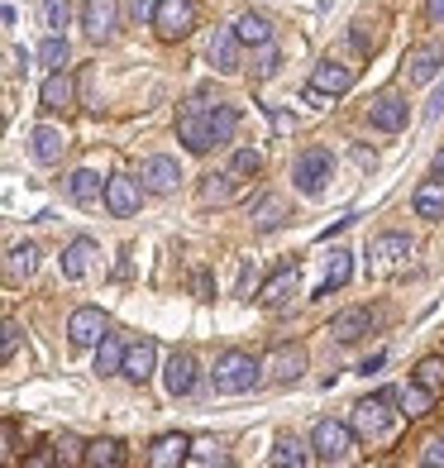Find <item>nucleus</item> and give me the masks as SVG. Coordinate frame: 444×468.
Listing matches in <instances>:
<instances>
[{
  "instance_id": "nucleus-1",
  "label": "nucleus",
  "mask_w": 444,
  "mask_h": 468,
  "mask_svg": "<svg viewBox=\"0 0 444 468\" xmlns=\"http://www.w3.org/2000/svg\"><path fill=\"white\" fill-rule=\"evenodd\" d=\"M220 397H244L263 382V358H253L248 349H225L216 358V373H210Z\"/></svg>"
},
{
  "instance_id": "nucleus-2",
  "label": "nucleus",
  "mask_w": 444,
  "mask_h": 468,
  "mask_svg": "<svg viewBox=\"0 0 444 468\" xmlns=\"http://www.w3.org/2000/svg\"><path fill=\"white\" fill-rule=\"evenodd\" d=\"M392 407H401V388H383L377 397L354 401V416H349V425L358 431V440H383V435L392 431V420L401 416V411H392Z\"/></svg>"
},
{
  "instance_id": "nucleus-3",
  "label": "nucleus",
  "mask_w": 444,
  "mask_h": 468,
  "mask_svg": "<svg viewBox=\"0 0 444 468\" xmlns=\"http://www.w3.org/2000/svg\"><path fill=\"white\" fill-rule=\"evenodd\" d=\"M210 91H196L186 101V111L177 115V139L186 144V154H210L216 148V124H210Z\"/></svg>"
},
{
  "instance_id": "nucleus-4",
  "label": "nucleus",
  "mask_w": 444,
  "mask_h": 468,
  "mask_svg": "<svg viewBox=\"0 0 444 468\" xmlns=\"http://www.w3.org/2000/svg\"><path fill=\"white\" fill-rule=\"evenodd\" d=\"M330 177H334V154H330V148L315 144V148H301V154H296L291 182H296V191H301V197H321Z\"/></svg>"
},
{
  "instance_id": "nucleus-5",
  "label": "nucleus",
  "mask_w": 444,
  "mask_h": 468,
  "mask_svg": "<svg viewBox=\"0 0 444 468\" xmlns=\"http://www.w3.org/2000/svg\"><path fill=\"white\" fill-rule=\"evenodd\" d=\"M354 440H358L354 425H344V420H315L311 450H315V459H325V463H344L354 454Z\"/></svg>"
},
{
  "instance_id": "nucleus-6",
  "label": "nucleus",
  "mask_w": 444,
  "mask_h": 468,
  "mask_svg": "<svg viewBox=\"0 0 444 468\" xmlns=\"http://www.w3.org/2000/svg\"><path fill=\"white\" fill-rule=\"evenodd\" d=\"M196 29V0H158V15H153V34L177 44Z\"/></svg>"
},
{
  "instance_id": "nucleus-7",
  "label": "nucleus",
  "mask_w": 444,
  "mask_h": 468,
  "mask_svg": "<svg viewBox=\"0 0 444 468\" xmlns=\"http://www.w3.org/2000/svg\"><path fill=\"white\" fill-rule=\"evenodd\" d=\"M105 330H111V321H105V311L100 306H77L68 315V339H72V349H96Z\"/></svg>"
},
{
  "instance_id": "nucleus-8",
  "label": "nucleus",
  "mask_w": 444,
  "mask_h": 468,
  "mask_svg": "<svg viewBox=\"0 0 444 468\" xmlns=\"http://www.w3.org/2000/svg\"><path fill=\"white\" fill-rule=\"evenodd\" d=\"M407 96L401 91H377L368 101V124L373 130H383V134H396V130H407Z\"/></svg>"
},
{
  "instance_id": "nucleus-9",
  "label": "nucleus",
  "mask_w": 444,
  "mask_h": 468,
  "mask_svg": "<svg viewBox=\"0 0 444 468\" xmlns=\"http://www.w3.org/2000/svg\"><path fill=\"white\" fill-rule=\"evenodd\" d=\"M143 191H148V186H139V177H124V173L111 177V182H105V206H111V216H120V220L139 216Z\"/></svg>"
},
{
  "instance_id": "nucleus-10",
  "label": "nucleus",
  "mask_w": 444,
  "mask_h": 468,
  "mask_svg": "<svg viewBox=\"0 0 444 468\" xmlns=\"http://www.w3.org/2000/svg\"><path fill=\"white\" fill-rule=\"evenodd\" d=\"M407 259H411V239H407V234H377L373 249H368V268L373 272H396Z\"/></svg>"
},
{
  "instance_id": "nucleus-11",
  "label": "nucleus",
  "mask_w": 444,
  "mask_h": 468,
  "mask_svg": "<svg viewBox=\"0 0 444 468\" xmlns=\"http://www.w3.org/2000/svg\"><path fill=\"white\" fill-rule=\"evenodd\" d=\"M263 373L272 382H296L306 373V349L301 345H272L268 358H263Z\"/></svg>"
},
{
  "instance_id": "nucleus-12",
  "label": "nucleus",
  "mask_w": 444,
  "mask_h": 468,
  "mask_svg": "<svg viewBox=\"0 0 444 468\" xmlns=\"http://www.w3.org/2000/svg\"><path fill=\"white\" fill-rule=\"evenodd\" d=\"M139 182L153 191V197H167V191H177V182H182V167H177V158H167V154H153V158H143V167H139Z\"/></svg>"
},
{
  "instance_id": "nucleus-13",
  "label": "nucleus",
  "mask_w": 444,
  "mask_h": 468,
  "mask_svg": "<svg viewBox=\"0 0 444 468\" xmlns=\"http://www.w3.org/2000/svg\"><path fill=\"white\" fill-rule=\"evenodd\" d=\"M163 388H167V397H192V388H196L192 349H173V358H167V368H163Z\"/></svg>"
},
{
  "instance_id": "nucleus-14",
  "label": "nucleus",
  "mask_w": 444,
  "mask_h": 468,
  "mask_svg": "<svg viewBox=\"0 0 444 468\" xmlns=\"http://www.w3.org/2000/svg\"><path fill=\"white\" fill-rule=\"evenodd\" d=\"M239 48H244L239 29L216 25V34H210V44H206V58L216 62V72H239Z\"/></svg>"
},
{
  "instance_id": "nucleus-15",
  "label": "nucleus",
  "mask_w": 444,
  "mask_h": 468,
  "mask_svg": "<svg viewBox=\"0 0 444 468\" xmlns=\"http://www.w3.org/2000/svg\"><path fill=\"white\" fill-rule=\"evenodd\" d=\"M373 325H377V311L354 306V311H340V315H334V321H330V335H334V345H354V339L373 335Z\"/></svg>"
},
{
  "instance_id": "nucleus-16",
  "label": "nucleus",
  "mask_w": 444,
  "mask_h": 468,
  "mask_svg": "<svg viewBox=\"0 0 444 468\" xmlns=\"http://www.w3.org/2000/svg\"><path fill=\"white\" fill-rule=\"evenodd\" d=\"M444 68V44H420L407 53V81L411 87H426V81H435Z\"/></svg>"
},
{
  "instance_id": "nucleus-17",
  "label": "nucleus",
  "mask_w": 444,
  "mask_h": 468,
  "mask_svg": "<svg viewBox=\"0 0 444 468\" xmlns=\"http://www.w3.org/2000/svg\"><path fill=\"white\" fill-rule=\"evenodd\" d=\"M115 25H120V5H115V0H87V5H81V29H87L96 44H105V38L115 34Z\"/></svg>"
},
{
  "instance_id": "nucleus-18",
  "label": "nucleus",
  "mask_w": 444,
  "mask_h": 468,
  "mask_svg": "<svg viewBox=\"0 0 444 468\" xmlns=\"http://www.w3.org/2000/svg\"><path fill=\"white\" fill-rule=\"evenodd\" d=\"M29 154H34L38 167H58L62 154H68V134L53 130V124H38V130L29 134Z\"/></svg>"
},
{
  "instance_id": "nucleus-19",
  "label": "nucleus",
  "mask_w": 444,
  "mask_h": 468,
  "mask_svg": "<svg viewBox=\"0 0 444 468\" xmlns=\"http://www.w3.org/2000/svg\"><path fill=\"white\" fill-rule=\"evenodd\" d=\"M148 463H153V468L192 463V440H186V435H158V440H153V450H148Z\"/></svg>"
},
{
  "instance_id": "nucleus-20",
  "label": "nucleus",
  "mask_w": 444,
  "mask_h": 468,
  "mask_svg": "<svg viewBox=\"0 0 444 468\" xmlns=\"http://www.w3.org/2000/svg\"><path fill=\"white\" fill-rule=\"evenodd\" d=\"M153 364H158V345L143 335V339L130 345V354H124V378H130V382H148V378H153Z\"/></svg>"
},
{
  "instance_id": "nucleus-21",
  "label": "nucleus",
  "mask_w": 444,
  "mask_h": 468,
  "mask_svg": "<svg viewBox=\"0 0 444 468\" xmlns=\"http://www.w3.org/2000/svg\"><path fill=\"white\" fill-rule=\"evenodd\" d=\"M58 263H62V278H68V282H81L91 272V263H96V244L91 239H72L68 249H62Z\"/></svg>"
},
{
  "instance_id": "nucleus-22",
  "label": "nucleus",
  "mask_w": 444,
  "mask_h": 468,
  "mask_svg": "<svg viewBox=\"0 0 444 468\" xmlns=\"http://www.w3.org/2000/svg\"><path fill=\"white\" fill-rule=\"evenodd\" d=\"M38 272V244H10V253H5V282L15 287V282H29Z\"/></svg>"
},
{
  "instance_id": "nucleus-23",
  "label": "nucleus",
  "mask_w": 444,
  "mask_h": 468,
  "mask_svg": "<svg viewBox=\"0 0 444 468\" xmlns=\"http://www.w3.org/2000/svg\"><path fill=\"white\" fill-rule=\"evenodd\" d=\"M38 101H44V111H68V105L77 101V87H72L68 68H53V72H48V81H44V91H38Z\"/></svg>"
},
{
  "instance_id": "nucleus-24",
  "label": "nucleus",
  "mask_w": 444,
  "mask_h": 468,
  "mask_svg": "<svg viewBox=\"0 0 444 468\" xmlns=\"http://www.w3.org/2000/svg\"><path fill=\"white\" fill-rule=\"evenodd\" d=\"M311 87H315V91H325V96H344V91L354 87V72L344 68V62H330V58H325L321 68L311 72Z\"/></svg>"
},
{
  "instance_id": "nucleus-25",
  "label": "nucleus",
  "mask_w": 444,
  "mask_h": 468,
  "mask_svg": "<svg viewBox=\"0 0 444 468\" xmlns=\"http://www.w3.org/2000/svg\"><path fill=\"white\" fill-rule=\"evenodd\" d=\"M411 206H416V216L420 220H444V182H420L416 186V197H411Z\"/></svg>"
},
{
  "instance_id": "nucleus-26",
  "label": "nucleus",
  "mask_w": 444,
  "mask_h": 468,
  "mask_svg": "<svg viewBox=\"0 0 444 468\" xmlns=\"http://www.w3.org/2000/svg\"><path fill=\"white\" fill-rule=\"evenodd\" d=\"M124 354H130V345H124L120 335H105L96 345V373L111 378V373H124Z\"/></svg>"
},
{
  "instance_id": "nucleus-27",
  "label": "nucleus",
  "mask_w": 444,
  "mask_h": 468,
  "mask_svg": "<svg viewBox=\"0 0 444 468\" xmlns=\"http://www.w3.org/2000/svg\"><path fill=\"white\" fill-rule=\"evenodd\" d=\"M349 278H354V253H349V249H334V253H330V263H325V282H321V292H315V296L340 292Z\"/></svg>"
},
{
  "instance_id": "nucleus-28",
  "label": "nucleus",
  "mask_w": 444,
  "mask_h": 468,
  "mask_svg": "<svg viewBox=\"0 0 444 468\" xmlns=\"http://www.w3.org/2000/svg\"><path fill=\"white\" fill-rule=\"evenodd\" d=\"M291 292H296V268L287 263V268H278V272H272V278L259 287V302H263V306H282Z\"/></svg>"
},
{
  "instance_id": "nucleus-29",
  "label": "nucleus",
  "mask_w": 444,
  "mask_h": 468,
  "mask_svg": "<svg viewBox=\"0 0 444 468\" xmlns=\"http://www.w3.org/2000/svg\"><path fill=\"white\" fill-rule=\"evenodd\" d=\"M282 220H287V201L282 197H259L253 201V229L259 234H272Z\"/></svg>"
},
{
  "instance_id": "nucleus-30",
  "label": "nucleus",
  "mask_w": 444,
  "mask_h": 468,
  "mask_svg": "<svg viewBox=\"0 0 444 468\" xmlns=\"http://www.w3.org/2000/svg\"><path fill=\"white\" fill-rule=\"evenodd\" d=\"M430 401H435V392L426 388V382H407V388H401V416L407 420H420V416H430Z\"/></svg>"
},
{
  "instance_id": "nucleus-31",
  "label": "nucleus",
  "mask_w": 444,
  "mask_h": 468,
  "mask_svg": "<svg viewBox=\"0 0 444 468\" xmlns=\"http://www.w3.org/2000/svg\"><path fill=\"white\" fill-rule=\"evenodd\" d=\"M68 197L77 206H96L100 201V177L91 173V167H77V173L68 177Z\"/></svg>"
},
{
  "instance_id": "nucleus-32",
  "label": "nucleus",
  "mask_w": 444,
  "mask_h": 468,
  "mask_svg": "<svg viewBox=\"0 0 444 468\" xmlns=\"http://www.w3.org/2000/svg\"><path fill=\"white\" fill-rule=\"evenodd\" d=\"M81 463H87V468H120L124 463V444L120 440H91Z\"/></svg>"
},
{
  "instance_id": "nucleus-33",
  "label": "nucleus",
  "mask_w": 444,
  "mask_h": 468,
  "mask_svg": "<svg viewBox=\"0 0 444 468\" xmlns=\"http://www.w3.org/2000/svg\"><path fill=\"white\" fill-rule=\"evenodd\" d=\"M235 29H239V38H244L248 48H263V44H272V25H268L263 15H253V10L235 19Z\"/></svg>"
},
{
  "instance_id": "nucleus-34",
  "label": "nucleus",
  "mask_w": 444,
  "mask_h": 468,
  "mask_svg": "<svg viewBox=\"0 0 444 468\" xmlns=\"http://www.w3.org/2000/svg\"><path fill=\"white\" fill-rule=\"evenodd\" d=\"M268 463H278V468H301V463H311V454H306V444L296 440V435H282L278 444H272V454H268Z\"/></svg>"
},
{
  "instance_id": "nucleus-35",
  "label": "nucleus",
  "mask_w": 444,
  "mask_h": 468,
  "mask_svg": "<svg viewBox=\"0 0 444 468\" xmlns=\"http://www.w3.org/2000/svg\"><path fill=\"white\" fill-rule=\"evenodd\" d=\"M235 173H210L206 177V186H201V206H225L229 197H235Z\"/></svg>"
},
{
  "instance_id": "nucleus-36",
  "label": "nucleus",
  "mask_w": 444,
  "mask_h": 468,
  "mask_svg": "<svg viewBox=\"0 0 444 468\" xmlns=\"http://www.w3.org/2000/svg\"><path fill=\"white\" fill-rule=\"evenodd\" d=\"M210 124H216V144H229L235 139V130H239V111L235 105H210Z\"/></svg>"
},
{
  "instance_id": "nucleus-37",
  "label": "nucleus",
  "mask_w": 444,
  "mask_h": 468,
  "mask_svg": "<svg viewBox=\"0 0 444 468\" xmlns=\"http://www.w3.org/2000/svg\"><path fill=\"white\" fill-rule=\"evenodd\" d=\"M68 58H72V48L62 34H48L44 44H38V62H44V68H68Z\"/></svg>"
},
{
  "instance_id": "nucleus-38",
  "label": "nucleus",
  "mask_w": 444,
  "mask_h": 468,
  "mask_svg": "<svg viewBox=\"0 0 444 468\" xmlns=\"http://www.w3.org/2000/svg\"><path fill=\"white\" fill-rule=\"evenodd\" d=\"M44 25L48 34H62L72 25V0H44Z\"/></svg>"
},
{
  "instance_id": "nucleus-39",
  "label": "nucleus",
  "mask_w": 444,
  "mask_h": 468,
  "mask_svg": "<svg viewBox=\"0 0 444 468\" xmlns=\"http://www.w3.org/2000/svg\"><path fill=\"white\" fill-rule=\"evenodd\" d=\"M259 167H263L259 148H235V158H229V173H235V177H253Z\"/></svg>"
},
{
  "instance_id": "nucleus-40",
  "label": "nucleus",
  "mask_w": 444,
  "mask_h": 468,
  "mask_svg": "<svg viewBox=\"0 0 444 468\" xmlns=\"http://www.w3.org/2000/svg\"><path fill=\"white\" fill-rule=\"evenodd\" d=\"M416 382H426L430 392H444V358H420V364H416Z\"/></svg>"
},
{
  "instance_id": "nucleus-41",
  "label": "nucleus",
  "mask_w": 444,
  "mask_h": 468,
  "mask_svg": "<svg viewBox=\"0 0 444 468\" xmlns=\"http://www.w3.org/2000/svg\"><path fill=\"white\" fill-rule=\"evenodd\" d=\"M253 77H259V81L278 77V48H272V44H263L259 53H253Z\"/></svg>"
},
{
  "instance_id": "nucleus-42",
  "label": "nucleus",
  "mask_w": 444,
  "mask_h": 468,
  "mask_svg": "<svg viewBox=\"0 0 444 468\" xmlns=\"http://www.w3.org/2000/svg\"><path fill=\"white\" fill-rule=\"evenodd\" d=\"M53 450H58V463H81V459H87V444H81L77 435H62Z\"/></svg>"
},
{
  "instance_id": "nucleus-43",
  "label": "nucleus",
  "mask_w": 444,
  "mask_h": 468,
  "mask_svg": "<svg viewBox=\"0 0 444 468\" xmlns=\"http://www.w3.org/2000/svg\"><path fill=\"white\" fill-rule=\"evenodd\" d=\"M192 463H225L216 440H192Z\"/></svg>"
},
{
  "instance_id": "nucleus-44",
  "label": "nucleus",
  "mask_w": 444,
  "mask_h": 468,
  "mask_svg": "<svg viewBox=\"0 0 444 468\" xmlns=\"http://www.w3.org/2000/svg\"><path fill=\"white\" fill-rule=\"evenodd\" d=\"M153 15H158V0H130V19H134V25H153Z\"/></svg>"
},
{
  "instance_id": "nucleus-45",
  "label": "nucleus",
  "mask_w": 444,
  "mask_h": 468,
  "mask_svg": "<svg viewBox=\"0 0 444 468\" xmlns=\"http://www.w3.org/2000/svg\"><path fill=\"white\" fill-rule=\"evenodd\" d=\"M349 44H354L358 53H373V48H377V38L368 34V25H364V19H358V25H354V34H349Z\"/></svg>"
},
{
  "instance_id": "nucleus-46",
  "label": "nucleus",
  "mask_w": 444,
  "mask_h": 468,
  "mask_svg": "<svg viewBox=\"0 0 444 468\" xmlns=\"http://www.w3.org/2000/svg\"><path fill=\"white\" fill-rule=\"evenodd\" d=\"M15 349H19V325H15V321H5V339H0V354L15 358Z\"/></svg>"
},
{
  "instance_id": "nucleus-47",
  "label": "nucleus",
  "mask_w": 444,
  "mask_h": 468,
  "mask_svg": "<svg viewBox=\"0 0 444 468\" xmlns=\"http://www.w3.org/2000/svg\"><path fill=\"white\" fill-rule=\"evenodd\" d=\"M420 463H430V468H439V463H444V440H430L426 450H420Z\"/></svg>"
},
{
  "instance_id": "nucleus-48",
  "label": "nucleus",
  "mask_w": 444,
  "mask_h": 468,
  "mask_svg": "<svg viewBox=\"0 0 444 468\" xmlns=\"http://www.w3.org/2000/svg\"><path fill=\"white\" fill-rule=\"evenodd\" d=\"M25 463H29V468H48V463H58V450H38V454H29Z\"/></svg>"
},
{
  "instance_id": "nucleus-49",
  "label": "nucleus",
  "mask_w": 444,
  "mask_h": 468,
  "mask_svg": "<svg viewBox=\"0 0 444 468\" xmlns=\"http://www.w3.org/2000/svg\"><path fill=\"white\" fill-rule=\"evenodd\" d=\"M196 296H201V302H210V296H216V287H210V272H196Z\"/></svg>"
},
{
  "instance_id": "nucleus-50",
  "label": "nucleus",
  "mask_w": 444,
  "mask_h": 468,
  "mask_svg": "<svg viewBox=\"0 0 444 468\" xmlns=\"http://www.w3.org/2000/svg\"><path fill=\"white\" fill-rule=\"evenodd\" d=\"M426 15H430V25H444V0H426Z\"/></svg>"
},
{
  "instance_id": "nucleus-51",
  "label": "nucleus",
  "mask_w": 444,
  "mask_h": 468,
  "mask_svg": "<svg viewBox=\"0 0 444 468\" xmlns=\"http://www.w3.org/2000/svg\"><path fill=\"white\" fill-rule=\"evenodd\" d=\"M387 364V354H373V358H364V364H358V373H377Z\"/></svg>"
},
{
  "instance_id": "nucleus-52",
  "label": "nucleus",
  "mask_w": 444,
  "mask_h": 468,
  "mask_svg": "<svg viewBox=\"0 0 444 468\" xmlns=\"http://www.w3.org/2000/svg\"><path fill=\"white\" fill-rule=\"evenodd\" d=\"M10 62H15V72H25L29 68V53L25 48H10Z\"/></svg>"
},
{
  "instance_id": "nucleus-53",
  "label": "nucleus",
  "mask_w": 444,
  "mask_h": 468,
  "mask_svg": "<svg viewBox=\"0 0 444 468\" xmlns=\"http://www.w3.org/2000/svg\"><path fill=\"white\" fill-rule=\"evenodd\" d=\"M354 163L358 167H373V148H354Z\"/></svg>"
},
{
  "instance_id": "nucleus-54",
  "label": "nucleus",
  "mask_w": 444,
  "mask_h": 468,
  "mask_svg": "<svg viewBox=\"0 0 444 468\" xmlns=\"http://www.w3.org/2000/svg\"><path fill=\"white\" fill-rule=\"evenodd\" d=\"M5 454L15 459V420H5Z\"/></svg>"
},
{
  "instance_id": "nucleus-55",
  "label": "nucleus",
  "mask_w": 444,
  "mask_h": 468,
  "mask_svg": "<svg viewBox=\"0 0 444 468\" xmlns=\"http://www.w3.org/2000/svg\"><path fill=\"white\" fill-rule=\"evenodd\" d=\"M439 105H444V91H435V101H430V111H426V115H430V120H435V115H439Z\"/></svg>"
},
{
  "instance_id": "nucleus-56",
  "label": "nucleus",
  "mask_w": 444,
  "mask_h": 468,
  "mask_svg": "<svg viewBox=\"0 0 444 468\" xmlns=\"http://www.w3.org/2000/svg\"><path fill=\"white\" fill-rule=\"evenodd\" d=\"M435 177H444V148H439V154H435Z\"/></svg>"
}]
</instances>
